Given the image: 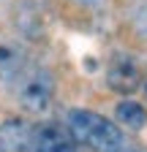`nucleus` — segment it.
<instances>
[{
	"label": "nucleus",
	"instance_id": "6e6552de",
	"mask_svg": "<svg viewBox=\"0 0 147 152\" xmlns=\"http://www.w3.org/2000/svg\"><path fill=\"white\" fill-rule=\"evenodd\" d=\"M134 30H136L142 38H147V0L134 11Z\"/></svg>",
	"mask_w": 147,
	"mask_h": 152
},
{
	"label": "nucleus",
	"instance_id": "39448f33",
	"mask_svg": "<svg viewBox=\"0 0 147 152\" xmlns=\"http://www.w3.org/2000/svg\"><path fill=\"white\" fill-rule=\"evenodd\" d=\"M33 128L22 120H6L0 125V149L3 152H27Z\"/></svg>",
	"mask_w": 147,
	"mask_h": 152
},
{
	"label": "nucleus",
	"instance_id": "7ed1b4c3",
	"mask_svg": "<svg viewBox=\"0 0 147 152\" xmlns=\"http://www.w3.org/2000/svg\"><path fill=\"white\" fill-rule=\"evenodd\" d=\"M106 87L115 90L120 95H131L142 87V71L134 60V54L117 52L115 57H109L106 65Z\"/></svg>",
	"mask_w": 147,
	"mask_h": 152
},
{
	"label": "nucleus",
	"instance_id": "f03ea898",
	"mask_svg": "<svg viewBox=\"0 0 147 152\" xmlns=\"http://www.w3.org/2000/svg\"><path fill=\"white\" fill-rule=\"evenodd\" d=\"M14 79H16V87H14L16 101L27 114H41L49 109L52 95H54V76L46 68H38V65L25 68L22 65L14 73Z\"/></svg>",
	"mask_w": 147,
	"mask_h": 152
},
{
	"label": "nucleus",
	"instance_id": "1a4fd4ad",
	"mask_svg": "<svg viewBox=\"0 0 147 152\" xmlns=\"http://www.w3.org/2000/svg\"><path fill=\"white\" fill-rule=\"evenodd\" d=\"M112 152H142V149H136V147H131V144H125V141H123V144H120V147H115Z\"/></svg>",
	"mask_w": 147,
	"mask_h": 152
},
{
	"label": "nucleus",
	"instance_id": "423d86ee",
	"mask_svg": "<svg viewBox=\"0 0 147 152\" xmlns=\"http://www.w3.org/2000/svg\"><path fill=\"white\" fill-rule=\"evenodd\" d=\"M115 117H117V122H123L128 130H142V128L147 125V109H144L142 103H136V101H123V103H117V109H115Z\"/></svg>",
	"mask_w": 147,
	"mask_h": 152
},
{
	"label": "nucleus",
	"instance_id": "9d476101",
	"mask_svg": "<svg viewBox=\"0 0 147 152\" xmlns=\"http://www.w3.org/2000/svg\"><path fill=\"white\" fill-rule=\"evenodd\" d=\"M144 98H147V84H144Z\"/></svg>",
	"mask_w": 147,
	"mask_h": 152
},
{
	"label": "nucleus",
	"instance_id": "0eeeda50",
	"mask_svg": "<svg viewBox=\"0 0 147 152\" xmlns=\"http://www.w3.org/2000/svg\"><path fill=\"white\" fill-rule=\"evenodd\" d=\"M0 68L14 76L16 71L22 68V54L16 52L14 46H0Z\"/></svg>",
	"mask_w": 147,
	"mask_h": 152
},
{
	"label": "nucleus",
	"instance_id": "f257e3e1",
	"mask_svg": "<svg viewBox=\"0 0 147 152\" xmlns=\"http://www.w3.org/2000/svg\"><path fill=\"white\" fill-rule=\"evenodd\" d=\"M65 128L76 144H87L93 152H112L115 147H120L125 141L123 130L115 122H109L106 117L87 111V109H71Z\"/></svg>",
	"mask_w": 147,
	"mask_h": 152
},
{
	"label": "nucleus",
	"instance_id": "20e7f679",
	"mask_svg": "<svg viewBox=\"0 0 147 152\" xmlns=\"http://www.w3.org/2000/svg\"><path fill=\"white\" fill-rule=\"evenodd\" d=\"M27 152H76V141L68 133V128L57 122H44L38 128H33Z\"/></svg>",
	"mask_w": 147,
	"mask_h": 152
}]
</instances>
